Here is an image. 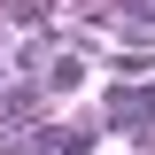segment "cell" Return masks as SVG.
<instances>
[{
  "instance_id": "cell-3",
  "label": "cell",
  "mask_w": 155,
  "mask_h": 155,
  "mask_svg": "<svg viewBox=\"0 0 155 155\" xmlns=\"http://www.w3.org/2000/svg\"><path fill=\"white\" fill-rule=\"evenodd\" d=\"M31 147H39V155H78V147H85V140H78V132H39Z\"/></svg>"
},
{
  "instance_id": "cell-2",
  "label": "cell",
  "mask_w": 155,
  "mask_h": 155,
  "mask_svg": "<svg viewBox=\"0 0 155 155\" xmlns=\"http://www.w3.org/2000/svg\"><path fill=\"white\" fill-rule=\"evenodd\" d=\"M109 116H116V124H140V116H155V85H124Z\"/></svg>"
},
{
  "instance_id": "cell-1",
  "label": "cell",
  "mask_w": 155,
  "mask_h": 155,
  "mask_svg": "<svg viewBox=\"0 0 155 155\" xmlns=\"http://www.w3.org/2000/svg\"><path fill=\"white\" fill-rule=\"evenodd\" d=\"M39 85H47V93H78V85H85V62H78V54H54Z\"/></svg>"
}]
</instances>
